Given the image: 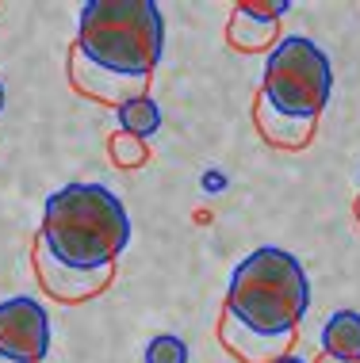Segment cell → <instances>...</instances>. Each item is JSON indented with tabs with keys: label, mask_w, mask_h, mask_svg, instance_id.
<instances>
[{
	"label": "cell",
	"mask_w": 360,
	"mask_h": 363,
	"mask_svg": "<svg viewBox=\"0 0 360 363\" xmlns=\"http://www.w3.org/2000/svg\"><path fill=\"white\" fill-rule=\"evenodd\" d=\"M38 238L62 264L81 272L111 268L131 241V218L104 184H65L46 199Z\"/></svg>",
	"instance_id": "1"
},
{
	"label": "cell",
	"mask_w": 360,
	"mask_h": 363,
	"mask_svg": "<svg viewBox=\"0 0 360 363\" xmlns=\"http://www.w3.org/2000/svg\"><path fill=\"white\" fill-rule=\"evenodd\" d=\"M222 306L253 333H265V337L295 333L310 306V283L303 264L272 245L253 249L230 276Z\"/></svg>",
	"instance_id": "2"
},
{
	"label": "cell",
	"mask_w": 360,
	"mask_h": 363,
	"mask_svg": "<svg viewBox=\"0 0 360 363\" xmlns=\"http://www.w3.org/2000/svg\"><path fill=\"white\" fill-rule=\"evenodd\" d=\"M77 46L104 69L150 81L165 50L161 8L153 0H89L81 8Z\"/></svg>",
	"instance_id": "3"
},
{
	"label": "cell",
	"mask_w": 360,
	"mask_h": 363,
	"mask_svg": "<svg viewBox=\"0 0 360 363\" xmlns=\"http://www.w3.org/2000/svg\"><path fill=\"white\" fill-rule=\"evenodd\" d=\"M334 92V65L322 46L303 35L280 38L265 62L261 96L288 119H318Z\"/></svg>",
	"instance_id": "4"
},
{
	"label": "cell",
	"mask_w": 360,
	"mask_h": 363,
	"mask_svg": "<svg viewBox=\"0 0 360 363\" xmlns=\"http://www.w3.org/2000/svg\"><path fill=\"white\" fill-rule=\"evenodd\" d=\"M50 352V318L27 294L0 302V356L16 363H38Z\"/></svg>",
	"instance_id": "5"
},
{
	"label": "cell",
	"mask_w": 360,
	"mask_h": 363,
	"mask_svg": "<svg viewBox=\"0 0 360 363\" xmlns=\"http://www.w3.org/2000/svg\"><path fill=\"white\" fill-rule=\"evenodd\" d=\"M31 264H35L38 287L58 302H89V298H96V294L111 283V272H115V268H96V272L70 268V264H62L50 249H46L43 238H35Z\"/></svg>",
	"instance_id": "6"
},
{
	"label": "cell",
	"mask_w": 360,
	"mask_h": 363,
	"mask_svg": "<svg viewBox=\"0 0 360 363\" xmlns=\"http://www.w3.org/2000/svg\"><path fill=\"white\" fill-rule=\"evenodd\" d=\"M70 84L81 96L96 100V104L123 107L126 100H138V96H146V84H150V81H142V77H119V73L104 69V65L89 62V57L81 54V46L73 43V50H70Z\"/></svg>",
	"instance_id": "7"
},
{
	"label": "cell",
	"mask_w": 360,
	"mask_h": 363,
	"mask_svg": "<svg viewBox=\"0 0 360 363\" xmlns=\"http://www.w3.org/2000/svg\"><path fill=\"white\" fill-rule=\"evenodd\" d=\"M219 345L230 352L234 359L241 363H276L291 356V345H295V333H276V337H265V333H253L249 325L222 306V318H219Z\"/></svg>",
	"instance_id": "8"
},
{
	"label": "cell",
	"mask_w": 360,
	"mask_h": 363,
	"mask_svg": "<svg viewBox=\"0 0 360 363\" xmlns=\"http://www.w3.org/2000/svg\"><path fill=\"white\" fill-rule=\"evenodd\" d=\"M253 119H257L261 138L268 145H276V150H303L318 130V119H288L261 92H257V104H253Z\"/></svg>",
	"instance_id": "9"
},
{
	"label": "cell",
	"mask_w": 360,
	"mask_h": 363,
	"mask_svg": "<svg viewBox=\"0 0 360 363\" xmlns=\"http://www.w3.org/2000/svg\"><path fill=\"white\" fill-rule=\"evenodd\" d=\"M322 356L360 363V313L356 310H337L322 325Z\"/></svg>",
	"instance_id": "10"
},
{
	"label": "cell",
	"mask_w": 360,
	"mask_h": 363,
	"mask_svg": "<svg viewBox=\"0 0 360 363\" xmlns=\"http://www.w3.org/2000/svg\"><path fill=\"white\" fill-rule=\"evenodd\" d=\"M276 35H280V23H261V19L238 12V8H234V16H230V23H227V43L241 54H265V50L272 54Z\"/></svg>",
	"instance_id": "11"
},
{
	"label": "cell",
	"mask_w": 360,
	"mask_h": 363,
	"mask_svg": "<svg viewBox=\"0 0 360 363\" xmlns=\"http://www.w3.org/2000/svg\"><path fill=\"white\" fill-rule=\"evenodd\" d=\"M115 115H119V130L134 134V138H150V134L161 130V107L150 96L126 100L123 107H115Z\"/></svg>",
	"instance_id": "12"
},
{
	"label": "cell",
	"mask_w": 360,
	"mask_h": 363,
	"mask_svg": "<svg viewBox=\"0 0 360 363\" xmlns=\"http://www.w3.org/2000/svg\"><path fill=\"white\" fill-rule=\"evenodd\" d=\"M108 157L115 169H142L150 161V142L146 138H134L126 130H115L111 142H108Z\"/></svg>",
	"instance_id": "13"
},
{
	"label": "cell",
	"mask_w": 360,
	"mask_h": 363,
	"mask_svg": "<svg viewBox=\"0 0 360 363\" xmlns=\"http://www.w3.org/2000/svg\"><path fill=\"white\" fill-rule=\"evenodd\" d=\"M146 363H188V345L173 333H161L146 345Z\"/></svg>",
	"instance_id": "14"
},
{
	"label": "cell",
	"mask_w": 360,
	"mask_h": 363,
	"mask_svg": "<svg viewBox=\"0 0 360 363\" xmlns=\"http://www.w3.org/2000/svg\"><path fill=\"white\" fill-rule=\"evenodd\" d=\"M238 12H246L253 19H261V23H280V16H288V0H272V4H261V0H241V4H234Z\"/></svg>",
	"instance_id": "15"
},
{
	"label": "cell",
	"mask_w": 360,
	"mask_h": 363,
	"mask_svg": "<svg viewBox=\"0 0 360 363\" xmlns=\"http://www.w3.org/2000/svg\"><path fill=\"white\" fill-rule=\"evenodd\" d=\"M315 363H345V359H334V356H318Z\"/></svg>",
	"instance_id": "16"
},
{
	"label": "cell",
	"mask_w": 360,
	"mask_h": 363,
	"mask_svg": "<svg viewBox=\"0 0 360 363\" xmlns=\"http://www.w3.org/2000/svg\"><path fill=\"white\" fill-rule=\"evenodd\" d=\"M276 363H307V359H299V356H284V359H276Z\"/></svg>",
	"instance_id": "17"
},
{
	"label": "cell",
	"mask_w": 360,
	"mask_h": 363,
	"mask_svg": "<svg viewBox=\"0 0 360 363\" xmlns=\"http://www.w3.org/2000/svg\"><path fill=\"white\" fill-rule=\"evenodd\" d=\"M0 111H4V84H0Z\"/></svg>",
	"instance_id": "18"
},
{
	"label": "cell",
	"mask_w": 360,
	"mask_h": 363,
	"mask_svg": "<svg viewBox=\"0 0 360 363\" xmlns=\"http://www.w3.org/2000/svg\"><path fill=\"white\" fill-rule=\"evenodd\" d=\"M356 222H360V199H356Z\"/></svg>",
	"instance_id": "19"
},
{
	"label": "cell",
	"mask_w": 360,
	"mask_h": 363,
	"mask_svg": "<svg viewBox=\"0 0 360 363\" xmlns=\"http://www.w3.org/2000/svg\"><path fill=\"white\" fill-rule=\"evenodd\" d=\"M0 363H16V359H4V356H0Z\"/></svg>",
	"instance_id": "20"
}]
</instances>
